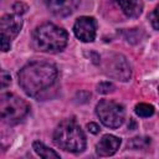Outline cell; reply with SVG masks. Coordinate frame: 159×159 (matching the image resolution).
<instances>
[{
	"label": "cell",
	"mask_w": 159,
	"mask_h": 159,
	"mask_svg": "<svg viewBox=\"0 0 159 159\" xmlns=\"http://www.w3.org/2000/svg\"><path fill=\"white\" fill-rule=\"evenodd\" d=\"M134 111L139 117H143V118H147V117H150L154 114V107L152 104H148V103L137 104Z\"/></svg>",
	"instance_id": "cell-13"
},
{
	"label": "cell",
	"mask_w": 159,
	"mask_h": 159,
	"mask_svg": "<svg viewBox=\"0 0 159 159\" xmlns=\"http://www.w3.org/2000/svg\"><path fill=\"white\" fill-rule=\"evenodd\" d=\"M149 143H150V138L137 137V138H133L130 142H128V148H132V149H144V148H147V145Z\"/></svg>",
	"instance_id": "cell-14"
},
{
	"label": "cell",
	"mask_w": 159,
	"mask_h": 159,
	"mask_svg": "<svg viewBox=\"0 0 159 159\" xmlns=\"http://www.w3.org/2000/svg\"><path fill=\"white\" fill-rule=\"evenodd\" d=\"M32 149L35 150V153L37 155H40L43 159H52V158L58 159L60 158V154L58 153H56L53 149H50L48 147H46L41 142H34L32 143Z\"/></svg>",
	"instance_id": "cell-12"
},
{
	"label": "cell",
	"mask_w": 159,
	"mask_h": 159,
	"mask_svg": "<svg viewBox=\"0 0 159 159\" xmlns=\"http://www.w3.org/2000/svg\"><path fill=\"white\" fill-rule=\"evenodd\" d=\"M1 88H5L7 84H10L11 82V77H10V73H7L6 71H1Z\"/></svg>",
	"instance_id": "cell-17"
},
{
	"label": "cell",
	"mask_w": 159,
	"mask_h": 159,
	"mask_svg": "<svg viewBox=\"0 0 159 159\" xmlns=\"http://www.w3.org/2000/svg\"><path fill=\"white\" fill-rule=\"evenodd\" d=\"M57 68L48 62L35 61L24 66L19 72V84L30 97H39L50 89L57 80Z\"/></svg>",
	"instance_id": "cell-1"
},
{
	"label": "cell",
	"mask_w": 159,
	"mask_h": 159,
	"mask_svg": "<svg viewBox=\"0 0 159 159\" xmlns=\"http://www.w3.org/2000/svg\"><path fill=\"white\" fill-rule=\"evenodd\" d=\"M30 111V106L14 93H4L0 97V116L7 124H16L24 119Z\"/></svg>",
	"instance_id": "cell-4"
},
{
	"label": "cell",
	"mask_w": 159,
	"mask_h": 159,
	"mask_svg": "<svg viewBox=\"0 0 159 159\" xmlns=\"http://www.w3.org/2000/svg\"><path fill=\"white\" fill-rule=\"evenodd\" d=\"M22 27L21 15L6 14L0 20V30H1V50L4 52L9 51L11 47V41L17 36Z\"/></svg>",
	"instance_id": "cell-6"
},
{
	"label": "cell",
	"mask_w": 159,
	"mask_h": 159,
	"mask_svg": "<svg viewBox=\"0 0 159 159\" xmlns=\"http://www.w3.org/2000/svg\"><path fill=\"white\" fill-rule=\"evenodd\" d=\"M122 11L128 17H138L143 11V2L140 0H116Z\"/></svg>",
	"instance_id": "cell-11"
},
{
	"label": "cell",
	"mask_w": 159,
	"mask_h": 159,
	"mask_svg": "<svg viewBox=\"0 0 159 159\" xmlns=\"http://www.w3.org/2000/svg\"><path fill=\"white\" fill-rule=\"evenodd\" d=\"M87 128H88V130L92 133V134H97L101 129H99V127L96 124V123H88L87 124Z\"/></svg>",
	"instance_id": "cell-19"
},
{
	"label": "cell",
	"mask_w": 159,
	"mask_h": 159,
	"mask_svg": "<svg viewBox=\"0 0 159 159\" xmlns=\"http://www.w3.org/2000/svg\"><path fill=\"white\" fill-rule=\"evenodd\" d=\"M73 32L82 42H92L96 39L97 21L91 16H81L73 25Z\"/></svg>",
	"instance_id": "cell-8"
},
{
	"label": "cell",
	"mask_w": 159,
	"mask_h": 159,
	"mask_svg": "<svg viewBox=\"0 0 159 159\" xmlns=\"http://www.w3.org/2000/svg\"><path fill=\"white\" fill-rule=\"evenodd\" d=\"M55 144L71 153H81L86 149V135L75 119L62 120L53 133Z\"/></svg>",
	"instance_id": "cell-3"
},
{
	"label": "cell",
	"mask_w": 159,
	"mask_h": 159,
	"mask_svg": "<svg viewBox=\"0 0 159 159\" xmlns=\"http://www.w3.org/2000/svg\"><path fill=\"white\" fill-rule=\"evenodd\" d=\"M149 20H150V24L152 26L159 31V5L149 14Z\"/></svg>",
	"instance_id": "cell-15"
},
{
	"label": "cell",
	"mask_w": 159,
	"mask_h": 159,
	"mask_svg": "<svg viewBox=\"0 0 159 159\" xmlns=\"http://www.w3.org/2000/svg\"><path fill=\"white\" fill-rule=\"evenodd\" d=\"M47 9L56 16H68L78 6L80 0H43Z\"/></svg>",
	"instance_id": "cell-9"
},
{
	"label": "cell",
	"mask_w": 159,
	"mask_h": 159,
	"mask_svg": "<svg viewBox=\"0 0 159 159\" xmlns=\"http://www.w3.org/2000/svg\"><path fill=\"white\" fill-rule=\"evenodd\" d=\"M114 86L111 82H101L99 84H97V92L102 93V94H107L109 92H113Z\"/></svg>",
	"instance_id": "cell-16"
},
{
	"label": "cell",
	"mask_w": 159,
	"mask_h": 159,
	"mask_svg": "<svg viewBox=\"0 0 159 159\" xmlns=\"http://www.w3.org/2000/svg\"><path fill=\"white\" fill-rule=\"evenodd\" d=\"M96 114L98 116L102 124L108 128H118L123 124L125 111L124 107L111 99H102L96 106Z\"/></svg>",
	"instance_id": "cell-5"
},
{
	"label": "cell",
	"mask_w": 159,
	"mask_h": 159,
	"mask_svg": "<svg viewBox=\"0 0 159 159\" xmlns=\"http://www.w3.org/2000/svg\"><path fill=\"white\" fill-rule=\"evenodd\" d=\"M120 138L112 135V134H106L103 135L99 142L96 144V153L99 157H109L113 155L120 145Z\"/></svg>",
	"instance_id": "cell-10"
},
{
	"label": "cell",
	"mask_w": 159,
	"mask_h": 159,
	"mask_svg": "<svg viewBox=\"0 0 159 159\" xmlns=\"http://www.w3.org/2000/svg\"><path fill=\"white\" fill-rule=\"evenodd\" d=\"M104 72L113 78L119 81H128L130 78V66L127 62V58L122 55H109L103 63Z\"/></svg>",
	"instance_id": "cell-7"
},
{
	"label": "cell",
	"mask_w": 159,
	"mask_h": 159,
	"mask_svg": "<svg viewBox=\"0 0 159 159\" xmlns=\"http://www.w3.org/2000/svg\"><path fill=\"white\" fill-rule=\"evenodd\" d=\"M14 11L16 12V14H19V15H21V14H24V12H26V10H27V6L25 5V4H22V2H16L15 5H14Z\"/></svg>",
	"instance_id": "cell-18"
},
{
	"label": "cell",
	"mask_w": 159,
	"mask_h": 159,
	"mask_svg": "<svg viewBox=\"0 0 159 159\" xmlns=\"http://www.w3.org/2000/svg\"><path fill=\"white\" fill-rule=\"evenodd\" d=\"M68 35L65 29L46 22L35 29L32 34V41L35 47L42 52L55 53L62 51L67 45Z\"/></svg>",
	"instance_id": "cell-2"
}]
</instances>
